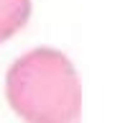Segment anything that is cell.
Listing matches in <instances>:
<instances>
[{
	"label": "cell",
	"instance_id": "cell-1",
	"mask_svg": "<svg viewBox=\"0 0 120 123\" xmlns=\"http://www.w3.org/2000/svg\"><path fill=\"white\" fill-rule=\"evenodd\" d=\"M5 98L26 123H77L82 113V82L59 49H31L10 64Z\"/></svg>",
	"mask_w": 120,
	"mask_h": 123
},
{
	"label": "cell",
	"instance_id": "cell-2",
	"mask_svg": "<svg viewBox=\"0 0 120 123\" xmlns=\"http://www.w3.org/2000/svg\"><path fill=\"white\" fill-rule=\"evenodd\" d=\"M31 18V0H0V44L13 38Z\"/></svg>",
	"mask_w": 120,
	"mask_h": 123
}]
</instances>
